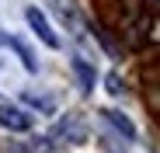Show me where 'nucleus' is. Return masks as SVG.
<instances>
[{
    "instance_id": "f257e3e1",
    "label": "nucleus",
    "mask_w": 160,
    "mask_h": 153,
    "mask_svg": "<svg viewBox=\"0 0 160 153\" xmlns=\"http://www.w3.org/2000/svg\"><path fill=\"white\" fill-rule=\"evenodd\" d=\"M0 125L4 129H14V132H24V129H32V115H24L14 105H0Z\"/></svg>"
},
{
    "instance_id": "f03ea898",
    "label": "nucleus",
    "mask_w": 160,
    "mask_h": 153,
    "mask_svg": "<svg viewBox=\"0 0 160 153\" xmlns=\"http://www.w3.org/2000/svg\"><path fill=\"white\" fill-rule=\"evenodd\" d=\"M28 24L35 28V35H38L49 49H59V35L49 28V21H45V14H42V11H35V7H32V11H28Z\"/></svg>"
},
{
    "instance_id": "7ed1b4c3",
    "label": "nucleus",
    "mask_w": 160,
    "mask_h": 153,
    "mask_svg": "<svg viewBox=\"0 0 160 153\" xmlns=\"http://www.w3.org/2000/svg\"><path fill=\"white\" fill-rule=\"evenodd\" d=\"M101 115L108 118V122L115 125V129H118V132H122L125 139H132V136H136V125H132V122H129V118H125L122 111H112V108H108V111H101Z\"/></svg>"
},
{
    "instance_id": "20e7f679",
    "label": "nucleus",
    "mask_w": 160,
    "mask_h": 153,
    "mask_svg": "<svg viewBox=\"0 0 160 153\" xmlns=\"http://www.w3.org/2000/svg\"><path fill=\"white\" fill-rule=\"evenodd\" d=\"M73 73H77V80H80V91L87 94V91L94 87V70H91L84 59H73Z\"/></svg>"
},
{
    "instance_id": "39448f33",
    "label": "nucleus",
    "mask_w": 160,
    "mask_h": 153,
    "mask_svg": "<svg viewBox=\"0 0 160 153\" xmlns=\"http://www.w3.org/2000/svg\"><path fill=\"white\" fill-rule=\"evenodd\" d=\"M104 84H108V91L112 94H122L125 87H122V80H118V73H108V80H104Z\"/></svg>"
},
{
    "instance_id": "423d86ee",
    "label": "nucleus",
    "mask_w": 160,
    "mask_h": 153,
    "mask_svg": "<svg viewBox=\"0 0 160 153\" xmlns=\"http://www.w3.org/2000/svg\"><path fill=\"white\" fill-rule=\"evenodd\" d=\"M28 101H32V105H38V108H52V97H38V94H28Z\"/></svg>"
}]
</instances>
